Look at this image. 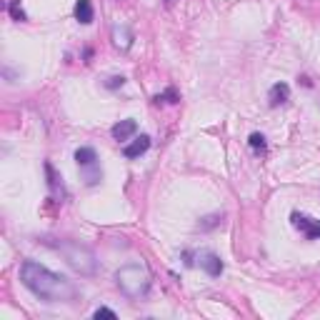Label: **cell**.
Wrapping results in <instances>:
<instances>
[{
	"mask_svg": "<svg viewBox=\"0 0 320 320\" xmlns=\"http://www.w3.org/2000/svg\"><path fill=\"white\" fill-rule=\"evenodd\" d=\"M20 280L33 295L40 298V300H48V303H73L78 298V288L65 275L53 273L35 260H23Z\"/></svg>",
	"mask_w": 320,
	"mask_h": 320,
	"instance_id": "obj_1",
	"label": "cell"
},
{
	"mask_svg": "<svg viewBox=\"0 0 320 320\" xmlns=\"http://www.w3.org/2000/svg\"><path fill=\"white\" fill-rule=\"evenodd\" d=\"M248 143H250V148L255 153H265V148H268V143H265V135L263 133H253L248 138Z\"/></svg>",
	"mask_w": 320,
	"mask_h": 320,
	"instance_id": "obj_15",
	"label": "cell"
},
{
	"mask_svg": "<svg viewBox=\"0 0 320 320\" xmlns=\"http://www.w3.org/2000/svg\"><path fill=\"white\" fill-rule=\"evenodd\" d=\"M45 173H48V185H50V190H55V193L60 190V193H63V183H60L63 178L55 175V168H53L50 163H45Z\"/></svg>",
	"mask_w": 320,
	"mask_h": 320,
	"instance_id": "obj_14",
	"label": "cell"
},
{
	"mask_svg": "<svg viewBox=\"0 0 320 320\" xmlns=\"http://www.w3.org/2000/svg\"><path fill=\"white\" fill-rule=\"evenodd\" d=\"M150 270L140 263H130V265H123L118 273H115V285L120 288V293L130 300H140V298L148 295L150 290Z\"/></svg>",
	"mask_w": 320,
	"mask_h": 320,
	"instance_id": "obj_3",
	"label": "cell"
},
{
	"mask_svg": "<svg viewBox=\"0 0 320 320\" xmlns=\"http://www.w3.org/2000/svg\"><path fill=\"white\" fill-rule=\"evenodd\" d=\"M103 85H105L108 90H118V88H123V85H125V78H123V75H113V78H108Z\"/></svg>",
	"mask_w": 320,
	"mask_h": 320,
	"instance_id": "obj_17",
	"label": "cell"
},
{
	"mask_svg": "<svg viewBox=\"0 0 320 320\" xmlns=\"http://www.w3.org/2000/svg\"><path fill=\"white\" fill-rule=\"evenodd\" d=\"M290 223L298 233H303L308 240H320V218H308L303 213L293 210L290 213Z\"/></svg>",
	"mask_w": 320,
	"mask_h": 320,
	"instance_id": "obj_4",
	"label": "cell"
},
{
	"mask_svg": "<svg viewBox=\"0 0 320 320\" xmlns=\"http://www.w3.org/2000/svg\"><path fill=\"white\" fill-rule=\"evenodd\" d=\"M268 100H270V108H278V105H285L290 100V85L288 83H275L270 93H268Z\"/></svg>",
	"mask_w": 320,
	"mask_h": 320,
	"instance_id": "obj_9",
	"label": "cell"
},
{
	"mask_svg": "<svg viewBox=\"0 0 320 320\" xmlns=\"http://www.w3.org/2000/svg\"><path fill=\"white\" fill-rule=\"evenodd\" d=\"M223 220H225V215H223V213L205 215V218H200V220H198V230H203V233H205V230H215L220 223H223Z\"/></svg>",
	"mask_w": 320,
	"mask_h": 320,
	"instance_id": "obj_12",
	"label": "cell"
},
{
	"mask_svg": "<svg viewBox=\"0 0 320 320\" xmlns=\"http://www.w3.org/2000/svg\"><path fill=\"white\" fill-rule=\"evenodd\" d=\"M178 100H180V95H178V90H175V88H168L165 93H160V95H155V98H153V103H155V105H165V103L175 105Z\"/></svg>",
	"mask_w": 320,
	"mask_h": 320,
	"instance_id": "obj_13",
	"label": "cell"
},
{
	"mask_svg": "<svg viewBox=\"0 0 320 320\" xmlns=\"http://www.w3.org/2000/svg\"><path fill=\"white\" fill-rule=\"evenodd\" d=\"M75 163H78L80 170H83V168H90V165H98V153H95V148H90V145L78 148V150H75Z\"/></svg>",
	"mask_w": 320,
	"mask_h": 320,
	"instance_id": "obj_10",
	"label": "cell"
},
{
	"mask_svg": "<svg viewBox=\"0 0 320 320\" xmlns=\"http://www.w3.org/2000/svg\"><path fill=\"white\" fill-rule=\"evenodd\" d=\"M93 318H110V320H115V318H118V313L103 305V308H95V310H93Z\"/></svg>",
	"mask_w": 320,
	"mask_h": 320,
	"instance_id": "obj_18",
	"label": "cell"
},
{
	"mask_svg": "<svg viewBox=\"0 0 320 320\" xmlns=\"http://www.w3.org/2000/svg\"><path fill=\"white\" fill-rule=\"evenodd\" d=\"M110 40H113V45L118 48L120 53H125V50H130V45H133V30L125 28V25H113Z\"/></svg>",
	"mask_w": 320,
	"mask_h": 320,
	"instance_id": "obj_6",
	"label": "cell"
},
{
	"mask_svg": "<svg viewBox=\"0 0 320 320\" xmlns=\"http://www.w3.org/2000/svg\"><path fill=\"white\" fill-rule=\"evenodd\" d=\"M165 5H173V0H165Z\"/></svg>",
	"mask_w": 320,
	"mask_h": 320,
	"instance_id": "obj_19",
	"label": "cell"
},
{
	"mask_svg": "<svg viewBox=\"0 0 320 320\" xmlns=\"http://www.w3.org/2000/svg\"><path fill=\"white\" fill-rule=\"evenodd\" d=\"M148 150H150V135H140V138H135L133 143H128V145L123 148V155L130 158V160H135V158H140V155H145Z\"/></svg>",
	"mask_w": 320,
	"mask_h": 320,
	"instance_id": "obj_8",
	"label": "cell"
},
{
	"mask_svg": "<svg viewBox=\"0 0 320 320\" xmlns=\"http://www.w3.org/2000/svg\"><path fill=\"white\" fill-rule=\"evenodd\" d=\"M93 18H95V10H93L90 0H78V3H75V20L83 25H90Z\"/></svg>",
	"mask_w": 320,
	"mask_h": 320,
	"instance_id": "obj_11",
	"label": "cell"
},
{
	"mask_svg": "<svg viewBox=\"0 0 320 320\" xmlns=\"http://www.w3.org/2000/svg\"><path fill=\"white\" fill-rule=\"evenodd\" d=\"M138 133V123L133 118H125V120H120V123H115L113 128H110V135L118 140V143H125V140H130V138Z\"/></svg>",
	"mask_w": 320,
	"mask_h": 320,
	"instance_id": "obj_7",
	"label": "cell"
},
{
	"mask_svg": "<svg viewBox=\"0 0 320 320\" xmlns=\"http://www.w3.org/2000/svg\"><path fill=\"white\" fill-rule=\"evenodd\" d=\"M198 260H200V268H203L210 278H218V275H223V270H225V263L220 260V255H215V253H210V250L200 253Z\"/></svg>",
	"mask_w": 320,
	"mask_h": 320,
	"instance_id": "obj_5",
	"label": "cell"
},
{
	"mask_svg": "<svg viewBox=\"0 0 320 320\" xmlns=\"http://www.w3.org/2000/svg\"><path fill=\"white\" fill-rule=\"evenodd\" d=\"M45 245H50L53 250H58L65 263L75 270L78 275H85V278H93L98 273V255L88 248V245H80L75 240H43Z\"/></svg>",
	"mask_w": 320,
	"mask_h": 320,
	"instance_id": "obj_2",
	"label": "cell"
},
{
	"mask_svg": "<svg viewBox=\"0 0 320 320\" xmlns=\"http://www.w3.org/2000/svg\"><path fill=\"white\" fill-rule=\"evenodd\" d=\"M8 13H10V18L18 20V23H23L25 20V13H23V8H20V0H10V3H8Z\"/></svg>",
	"mask_w": 320,
	"mask_h": 320,
	"instance_id": "obj_16",
	"label": "cell"
}]
</instances>
